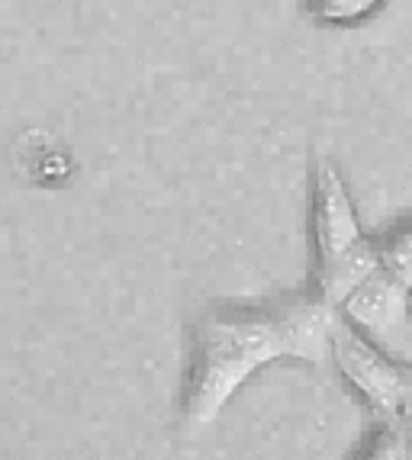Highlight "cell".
Instances as JSON below:
<instances>
[{
	"mask_svg": "<svg viewBox=\"0 0 412 460\" xmlns=\"http://www.w3.org/2000/svg\"><path fill=\"white\" fill-rule=\"evenodd\" d=\"M338 309L319 293L267 303H219L193 325V348L184 384V431L197 435L222 415L232 396L274 361L326 364Z\"/></svg>",
	"mask_w": 412,
	"mask_h": 460,
	"instance_id": "obj_1",
	"label": "cell"
},
{
	"mask_svg": "<svg viewBox=\"0 0 412 460\" xmlns=\"http://www.w3.org/2000/svg\"><path fill=\"white\" fill-rule=\"evenodd\" d=\"M313 248H316V293L328 306H342L367 277L377 274L381 242L367 235L358 219L345 177L328 158L316 162L313 174Z\"/></svg>",
	"mask_w": 412,
	"mask_h": 460,
	"instance_id": "obj_2",
	"label": "cell"
},
{
	"mask_svg": "<svg viewBox=\"0 0 412 460\" xmlns=\"http://www.w3.org/2000/svg\"><path fill=\"white\" fill-rule=\"evenodd\" d=\"M338 313L393 361L412 364V290L387 268L367 277Z\"/></svg>",
	"mask_w": 412,
	"mask_h": 460,
	"instance_id": "obj_3",
	"label": "cell"
},
{
	"mask_svg": "<svg viewBox=\"0 0 412 460\" xmlns=\"http://www.w3.org/2000/svg\"><path fill=\"white\" fill-rule=\"evenodd\" d=\"M332 361L338 374L354 386L364 406L371 409L374 422L393 419L403 412V393H406V370L409 364L393 361L390 354L374 348L361 332H354L338 313L336 335H332Z\"/></svg>",
	"mask_w": 412,
	"mask_h": 460,
	"instance_id": "obj_4",
	"label": "cell"
},
{
	"mask_svg": "<svg viewBox=\"0 0 412 460\" xmlns=\"http://www.w3.org/2000/svg\"><path fill=\"white\" fill-rule=\"evenodd\" d=\"M383 0H309V13L326 26L361 23L381 7Z\"/></svg>",
	"mask_w": 412,
	"mask_h": 460,
	"instance_id": "obj_5",
	"label": "cell"
},
{
	"mask_svg": "<svg viewBox=\"0 0 412 460\" xmlns=\"http://www.w3.org/2000/svg\"><path fill=\"white\" fill-rule=\"evenodd\" d=\"M367 457L374 460H409V445H406L403 415L377 422L374 435L367 441Z\"/></svg>",
	"mask_w": 412,
	"mask_h": 460,
	"instance_id": "obj_6",
	"label": "cell"
},
{
	"mask_svg": "<svg viewBox=\"0 0 412 460\" xmlns=\"http://www.w3.org/2000/svg\"><path fill=\"white\" fill-rule=\"evenodd\" d=\"M381 264L412 290V226L381 238Z\"/></svg>",
	"mask_w": 412,
	"mask_h": 460,
	"instance_id": "obj_7",
	"label": "cell"
},
{
	"mask_svg": "<svg viewBox=\"0 0 412 460\" xmlns=\"http://www.w3.org/2000/svg\"><path fill=\"white\" fill-rule=\"evenodd\" d=\"M403 412H412V364L406 370V393H403Z\"/></svg>",
	"mask_w": 412,
	"mask_h": 460,
	"instance_id": "obj_8",
	"label": "cell"
},
{
	"mask_svg": "<svg viewBox=\"0 0 412 460\" xmlns=\"http://www.w3.org/2000/svg\"><path fill=\"white\" fill-rule=\"evenodd\" d=\"M403 415V429H406V445H409V460H412V412H399Z\"/></svg>",
	"mask_w": 412,
	"mask_h": 460,
	"instance_id": "obj_9",
	"label": "cell"
}]
</instances>
